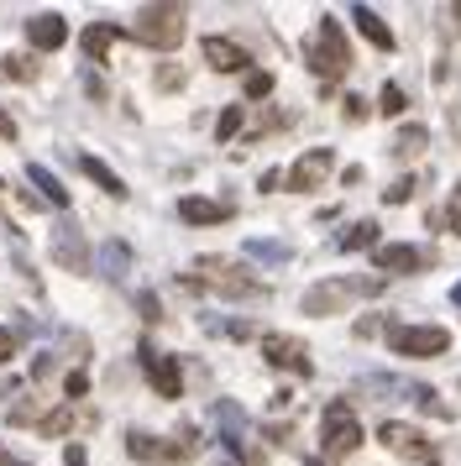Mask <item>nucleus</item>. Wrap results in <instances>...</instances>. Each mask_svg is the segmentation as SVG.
<instances>
[{
	"label": "nucleus",
	"instance_id": "c9c22d12",
	"mask_svg": "<svg viewBox=\"0 0 461 466\" xmlns=\"http://www.w3.org/2000/svg\"><path fill=\"white\" fill-rule=\"evenodd\" d=\"M341 116H346V121H362V116H367V100H362V95H346V100H341Z\"/></svg>",
	"mask_w": 461,
	"mask_h": 466
},
{
	"label": "nucleus",
	"instance_id": "f03ea898",
	"mask_svg": "<svg viewBox=\"0 0 461 466\" xmlns=\"http://www.w3.org/2000/svg\"><path fill=\"white\" fill-rule=\"evenodd\" d=\"M184 32H189V11L184 5H142L137 22L126 26L131 43L158 47V53H173V47L184 43Z\"/></svg>",
	"mask_w": 461,
	"mask_h": 466
},
{
	"label": "nucleus",
	"instance_id": "c03bdc74",
	"mask_svg": "<svg viewBox=\"0 0 461 466\" xmlns=\"http://www.w3.org/2000/svg\"><path fill=\"white\" fill-rule=\"evenodd\" d=\"M446 16H451V26H456V32H461V5H451V11H446Z\"/></svg>",
	"mask_w": 461,
	"mask_h": 466
},
{
	"label": "nucleus",
	"instance_id": "1a4fd4ad",
	"mask_svg": "<svg viewBox=\"0 0 461 466\" xmlns=\"http://www.w3.org/2000/svg\"><path fill=\"white\" fill-rule=\"evenodd\" d=\"M137 367L147 372L152 393L158 399H184V372H179V357H163L152 346H137Z\"/></svg>",
	"mask_w": 461,
	"mask_h": 466
},
{
	"label": "nucleus",
	"instance_id": "2f4dec72",
	"mask_svg": "<svg viewBox=\"0 0 461 466\" xmlns=\"http://www.w3.org/2000/svg\"><path fill=\"white\" fill-rule=\"evenodd\" d=\"M415 178H394V184H388V189H383V199H388V205H404V199H415Z\"/></svg>",
	"mask_w": 461,
	"mask_h": 466
},
{
	"label": "nucleus",
	"instance_id": "bb28decb",
	"mask_svg": "<svg viewBox=\"0 0 461 466\" xmlns=\"http://www.w3.org/2000/svg\"><path fill=\"white\" fill-rule=\"evenodd\" d=\"M377 110H383V116H404V110H409L404 85H383V89H377Z\"/></svg>",
	"mask_w": 461,
	"mask_h": 466
},
{
	"label": "nucleus",
	"instance_id": "9b49d317",
	"mask_svg": "<svg viewBox=\"0 0 461 466\" xmlns=\"http://www.w3.org/2000/svg\"><path fill=\"white\" fill-rule=\"evenodd\" d=\"M331 173H335V152H331V147H310L289 173H283V189L310 194V189H320V184H325Z\"/></svg>",
	"mask_w": 461,
	"mask_h": 466
},
{
	"label": "nucleus",
	"instance_id": "a18cd8bd",
	"mask_svg": "<svg viewBox=\"0 0 461 466\" xmlns=\"http://www.w3.org/2000/svg\"><path fill=\"white\" fill-rule=\"evenodd\" d=\"M451 304H461V283H456V289H451Z\"/></svg>",
	"mask_w": 461,
	"mask_h": 466
},
{
	"label": "nucleus",
	"instance_id": "f3484780",
	"mask_svg": "<svg viewBox=\"0 0 461 466\" xmlns=\"http://www.w3.org/2000/svg\"><path fill=\"white\" fill-rule=\"evenodd\" d=\"M352 22H356V32H362V37H367L377 53H394V47H398V37L388 32V22L377 16L373 5H352Z\"/></svg>",
	"mask_w": 461,
	"mask_h": 466
},
{
	"label": "nucleus",
	"instance_id": "7c9ffc66",
	"mask_svg": "<svg viewBox=\"0 0 461 466\" xmlns=\"http://www.w3.org/2000/svg\"><path fill=\"white\" fill-rule=\"evenodd\" d=\"M435 220H446L451 236H461V178H456V189H451V199H446V210H440Z\"/></svg>",
	"mask_w": 461,
	"mask_h": 466
},
{
	"label": "nucleus",
	"instance_id": "c85d7f7f",
	"mask_svg": "<svg viewBox=\"0 0 461 466\" xmlns=\"http://www.w3.org/2000/svg\"><path fill=\"white\" fill-rule=\"evenodd\" d=\"M0 79H21L26 85V79H37V64L32 58H0Z\"/></svg>",
	"mask_w": 461,
	"mask_h": 466
},
{
	"label": "nucleus",
	"instance_id": "f257e3e1",
	"mask_svg": "<svg viewBox=\"0 0 461 466\" xmlns=\"http://www.w3.org/2000/svg\"><path fill=\"white\" fill-rule=\"evenodd\" d=\"M304 64L325 79V89L335 79H346V68H352V43H346V32L335 16H320V26L310 32V43H304Z\"/></svg>",
	"mask_w": 461,
	"mask_h": 466
},
{
	"label": "nucleus",
	"instance_id": "9d476101",
	"mask_svg": "<svg viewBox=\"0 0 461 466\" xmlns=\"http://www.w3.org/2000/svg\"><path fill=\"white\" fill-rule=\"evenodd\" d=\"M95 424H100V414H95L89 403H68V399H63L58 409H47V420H42L37 430L47 435V441H74V435L95 430Z\"/></svg>",
	"mask_w": 461,
	"mask_h": 466
},
{
	"label": "nucleus",
	"instance_id": "393cba45",
	"mask_svg": "<svg viewBox=\"0 0 461 466\" xmlns=\"http://www.w3.org/2000/svg\"><path fill=\"white\" fill-rule=\"evenodd\" d=\"M404 393H409V399H415L419 409H425V414H435V420H451V403H440V393H435V388H425V382H415V388H404Z\"/></svg>",
	"mask_w": 461,
	"mask_h": 466
},
{
	"label": "nucleus",
	"instance_id": "423d86ee",
	"mask_svg": "<svg viewBox=\"0 0 461 466\" xmlns=\"http://www.w3.org/2000/svg\"><path fill=\"white\" fill-rule=\"evenodd\" d=\"M388 351L394 357H409V361H425V357H446L451 351V330L446 325H388Z\"/></svg>",
	"mask_w": 461,
	"mask_h": 466
},
{
	"label": "nucleus",
	"instance_id": "6e6552de",
	"mask_svg": "<svg viewBox=\"0 0 461 466\" xmlns=\"http://www.w3.org/2000/svg\"><path fill=\"white\" fill-rule=\"evenodd\" d=\"M262 361L278 367V372H293V378H310L314 361H310V346L299 336H283V330H268L262 336Z\"/></svg>",
	"mask_w": 461,
	"mask_h": 466
},
{
	"label": "nucleus",
	"instance_id": "473e14b6",
	"mask_svg": "<svg viewBox=\"0 0 461 466\" xmlns=\"http://www.w3.org/2000/svg\"><path fill=\"white\" fill-rule=\"evenodd\" d=\"M63 393H68V403H84V393H89V378H84V372H68V378H63Z\"/></svg>",
	"mask_w": 461,
	"mask_h": 466
},
{
	"label": "nucleus",
	"instance_id": "cd10ccee",
	"mask_svg": "<svg viewBox=\"0 0 461 466\" xmlns=\"http://www.w3.org/2000/svg\"><path fill=\"white\" fill-rule=\"evenodd\" d=\"M241 121H247V106H226L220 121H215V142H230V137L241 131Z\"/></svg>",
	"mask_w": 461,
	"mask_h": 466
},
{
	"label": "nucleus",
	"instance_id": "c756f323",
	"mask_svg": "<svg viewBox=\"0 0 461 466\" xmlns=\"http://www.w3.org/2000/svg\"><path fill=\"white\" fill-rule=\"evenodd\" d=\"M272 95V74L268 68H247V100H268Z\"/></svg>",
	"mask_w": 461,
	"mask_h": 466
},
{
	"label": "nucleus",
	"instance_id": "e433bc0d",
	"mask_svg": "<svg viewBox=\"0 0 461 466\" xmlns=\"http://www.w3.org/2000/svg\"><path fill=\"white\" fill-rule=\"evenodd\" d=\"M105 268H110L105 278H121V268H126V247H105Z\"/></svg>",
	"mask_w": 461,
	"mask_h": 466
},
{
	"label": "nucleus",
	"instance_id": "6ab92c4d",
	"mask_svg": "<svg viewBox=\"0 0 461 466\" xmlns=\"http://www.w3.org/2000/svg\"><path fill=\"white\" fill-rule=\"evenodd\" d=\"M179 220H189V226H220V220H230V205H215V199H200V194H184V199H179Z\"/></svg>",
	"mask_w": 461,
	"mask_h": 466
},
{
	"label": "nucleus",
	"instance_id": "f704fd0d",
	"mask_svg": "<svg viewBox=\"0 0 461 466\" xmlns=\"http://www.w3.org/2000/svg\"><path fill=\"white\" fill-rule=\"evenodd\" d=\"M21 351V336L11 330V325H0V361H11Z\"/></svg>",
	"mask_w": 461,
	"mask_h": 466
},
{
	"label": "nucleus",
	"instance_id": "4c0bfd02",
	"mask_svg": "<svg viewBox=\"0 0 461 466\" xmlns=\"http://www.w3.org/2000/svg\"><path fill=\"white\" fill-rule=\"evenodd\" d=\"M158 89H184V68H158Z\"/></svg>",
	"mask_w": 461,
	"mask_h": 466
},
{
	"label": "nucleus",
	"instance_id": "f8f14e48",
	"mask_svg": "<svg viewBox=\"0 0 461 466\" xmlns=\"http://www.w3.org/2000/svg\"><path fill=\"white\" fill-rule=\"evenodd\" d=\"M377 441L388 445L394 456H409V461H435V445L425 441V430H415V424H404V420H383V424H377Z\"/></svg>",
	"mask_w": 461,
	"mask_h": 466
},
{
	"label": "nucleus",
	"instance_id": "a211bd4d",
	"mask_svg": "<svg viewBox=\"0 0 461 466\" xmlns=\"http://www.w3.org/2000/svg\"><path fill=\"white\" fill-rule=\"evenodd\" d=\"M126 37V26H116V22H95V26H84V37H79V47H84V58L89 64H105V53Z\"/></svg>",
	"mask_w": 461,
	"mask_h": 466
},
{
	"label": "nucleus",
	"instance_id": "39448f33",
	"mask_svg": "<svg viewBox=\"0 0 461 466\" xmlns=\"http://www.w3.org/2000/svg\"><path fill=\"white\" fill-rule=\"evenodd\" d=\"M356 445H362V420H356V409L346 399H331L325 414H320V456H325V461H346V456H356Z\"/></svg>",
	"mask_w": 461,
	"mask_h": 466
},
{
	"label": "nucleus",
	"instance_id": "4468645a",
	"mask_svg": "<svg viewBox=\"0 0 461 466\" xmlns=\"http://www.w3.org/2000/svg\"><path fill=\"white\" fill-rule=\"evenodd\" d=\"M373 262H377V273H419V268H430L435 257L425 252V247L394 241V247H373Z\"/></svg>",
	"mask_w": 461,
	"mask_h": 466
},
{
	"label": "nucleus",
	"instance_id": "20e7f679",
	"mask_svg": "<svg viewBox=\"0 0 461 466\" xmlns=\"http://www.w3.org/2000/svg\"><path fill=\"white\" fill-rule=\"evenodd\" d=\"M373 294H383V278H325V283L304 289L299 309L304 315H341L352 299H373Z\"/></svg>",
	"mask_w": 461,
	"mask_h": 466
},
{
	"label": "nucleus",
	"instance_id": "72a5a7b5",
	"mask_svg": "<svg viewBox=\"0 0 461 466\" xmlns=\"http://www.w3.org/2000/svg\"><path fill=\"white\" fill-rule=\"evenodd\" d=\"M247 252L251 257H268V262H283V257H289V247H278V241H251Z\"/></svg>",
	"mask_w": 461,
	"mask_h": 466
},
{
	"label": "nucleus",
	"instance_id": "5701e85b",
	"mask_svg": "<svg viewBox=\"0 0 461 466\" xmlns=\"http://www.w3.org/2000/svg\"><path fill=\"white\" fill-rule=\"evenodd\" d=\"M335 247H341V252H367V247H377V220H356V226H346Z\"/></svg>",
	"mask_w": 461,
	"mask_h": 466
},
{
	"label": "nucleus",
	"instance_id": "58836bf2",
	"mask_svg": "<svg viewBox=\"0 0 461 466\" xmlns=\"http://www.w3.org/2000/svg\"><path fill=\"white\" fill-rule=\"evenodd\" d=\"M16 116H11V110H5V106H0V142H16Z\"/></svg>",
	"mask_w": 461,
	"mask_h": 466
},
{
	"label": "nucleus",
	"instance_id": "de8ad7c7",
	"mask_svg": "<svg viewBox=\"0 0 461 466\" xmlns=\"http://www.w3.org/2000/svg\"><path fill=\"white\" fill-rule=\"evenodd\" d=\"M0 189H5V184H0Z\"/></svg>",
	"mask_w": 461,
	"mask_h": 466
},
{
	"label": "nucleus",
	"instance_id": "49530a36",
	"mask_svg": "<svg viewBox=\"0 0 461 466\" xmlns=\"http://www.w3.org/2000/svg\"><path fill=\"white\" fill-rule=\"evenodd\" d=\"M425 466H440V461H425Z\"/></svg>",
	"mask_w": 461,
	"mask_h": 466
},
{
	"label": "nucleus",
	"instance_id": "ea45409f",
	"mask_svg": "<svg viewBox=\"0 0 461 466\" xmlns=\"http://www.w3.org/2000/svg\"><path fill=\"white\" fill-rule=\"evenodd\" d=\"M63 466H84V445H79V441L63 445Z\"/></svg>",
	"mask_w": 461,
	"mask_h": 466
},
{
	"label": "nucleus",
	"instance_id": "37998d69",
	"mask_svg": "<svg viewBox=\"0 0 461 466\" xmlns=\"http://www.w3.org/2000/svg\"><path fill=\"white\" fill-rule=\"evenodd\" d=\"M0 466H32V461H21V456H11V451L0 445Z\"/></svg>",
	"mask_w": 461,
	"mask_h": 466
},
{
	"label": "nucleus",
	"instance_id": "a878e982",
	"mask_svg": "<svg viewBox=\"0 0 461 466\" xmlns=\"http://www.w3.org/2000/svg\"><path fill=\"white\" fill-rule=\"evenodd\" d=\"M5 414H11V424H42L47 420V399H21V403H11Z\"/></svg>",
	"mask_w": 461,
	"mask_h": 466
},
{
	"label": "nucleus",
	"instance_id": "ddd939ff",
	"mask_svg": "<svg viewBox=\"0 0 461 466\" xmlns=\"http://www.w3.org/2000/svg\"><path fill=\"white\" fill-rule=\"evenodd\" d=\"M200 58H205L215 74H247L251 68V53L241 43H230V37H205V43H200Z\"/></svg>",
	"mask_w": 461,
	"mask_h": 466
},
{
	"label": "nucleus",
	"instance_id": "b1692460",
	"mask_svg": "<svg viewBox=\"0 0 461 466\" xmlns=\"http://www.w3.org/2000/svg\"><path fill=\"white\" fill-rule=\"evenodd\" d=\"M425 142H430V131H425V127H404L394 137V157H404V163H409V157H419V152H425Z\"/></svg>",
	"mask_w": 461,
	"mask_h": 466
},
{
	"label": "nucleus",
	"instance_id": "412c9836",
	"mask_svg": "<svg viewBox=\"0 0 461 466\" xmlns=\"http://www.w3.org/2000/svg\"><path fill=\"white\" fill-rule=\"evenodd\" d=\"M79 168H84V178H95V184H100L105 194H110V199H126V178L116 168H110V163H100V157H95V152H79Z\"/></svg>",
	"mask_w": 461,
	"mask_h": 466
},
{
	"label": "nucleus",
	"instance_id": "79ce46f5",
	"mask_svg": "<svg viewBox=\"0 0 461 466\" xmlns=\"http://www.w3.org/2000/svg\"><path fill=\"white\" fill-rule=\"evenodd\" d=\"M137 304H142V319H147V325H152V319H163V315H158V299H152V294H142Z\"/></svg>",
	"mask_w": 461,
	"mask_h": 466
},
{
	"label": "nucleus",
	"instance_id": "2eb2a0df",
	"mask_svg": "<svg viewBox=\"0 0 461 466\" xmlns=\"http://www.w3.org/2000/svg\"><path fill=\"white\" fill-rule=\"evenodd\" d=\"M26 43L37 47V53H58L68 43V22H63L58 11H37L32 22H26Z\"/></svg>",
	"mask_w": 461,
	"mask_h": 466
},
{
	"label": "nucleus",
	"instance_id": "0eeeda50",
	"mask_svg": "<svg viewBox=\"0 0 461 466\" xmlns=\"http://www.w3.org/2000/svg\"><path fill=\"white\" fill-rule=\"evenodd\" d=\"M194 451H200V435H194V430H179L173 441H163V435H142V430L126 435V456H131V461L168 466V461H189Z\"/></svg>",
	"mask_w": 461,
	"mask_h": 466
},
{
	"label": "nucleus",
	"instance_id": "a19ab883",
	"mask_svg": "<svg viewBox=\"0 0 461 466\" xmlns=\"http://www.w3.org/2000/svg\"><path fill=\"white\" fill-rule=\"evenodd\" d=\"M377 330H383V319H373V315H367V319H356V336H362V340H373Z\"/></svg>",
	"mask_w": 461,
	"mask_h": 466
},
{
	"label": "nucleus",
	"instance_id": "4be33fe9",
	"mask_svg": "<svg viewBox=\"0 0 461 466\" xmlns=\"http://www.w3.org/2000/svg\"><path fill=\"white\" fill-rule=\"evenodd\" d=\"M26 178L42 189V199L53 205V210H68V194H63V184H58V173H47L42 163H26Z\"/></svg>",
	"mask_w": 461,
	"mask_h": 466
},
{
	"label": "nucleus",
	"instance_id": "aec40b11",
	"mask_svg": "<svg viewBox=\"0 0 461 466\" xmlns=\"http://www.w3.org/2000/svg\"><path fill=\"white\" fill-rule=\"evenodd\" d=\"M215 420H220V441H226L230 456H247V420L236 403H215Z\"/></svg>",
	"mask_w": 461,
	"mask_h": 466
},
{
	"label": "nucleus",
	"instance_id": "7ed1b4c3",
	"mask_svg": "<svg viewBox=\"0 0 461 466\" xmlns=\"http://www.w3.org/2000/svg\"><path fill=\"white\" fill-rule=\"evenodd\" d=\"M194 273L200 278H189V289H215L220 299H268V283H257L247 268H236L226 257H200Z\"/></svg>",
	"mask_w": 461,
	"mask_h": 466
},
{
	"label": "nucleus",
	"instance_id": "dca6fc26",
	"mask_svg": "<svg viewBox=\"0 0 461 466\" xmlns=\"http://www.w3.org/2000/svg\"><path fill=\"white\" fill-rule=\"evenodd\" d=\"M53 257H58L68 273H89V247H84L79 226H63V231L53 236Z\"/></svg>",
	"mask_w": 461,
	"mask_h": 466
}]
</instances>
